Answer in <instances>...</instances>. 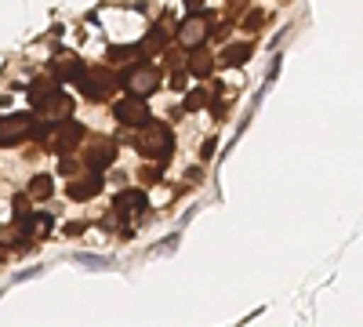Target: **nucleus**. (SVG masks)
<instances>
[{
    "mask_svg": "<svg viewBox=\"0 0 363 327\" xmlns=\"http://www.w3.org/2000/svg\"><path fill=\"white\" fill-rule=\"evenodd\" d=\"M120 84H124V92L131 99H145V95H153L157 87H160V70L149 66V62H138V66L120 73Z\"/></svg>",
    "mask_w": 363,
    "mask_h": 327,
    "instance_id": "obj_1",
    "label": "nucleus"
},
{
    "mask_svg": "<svg viewBox=\"0 0 363 327\" xmlns=\"http://www.w3.org/2000/svg\"><path fill=\"white\" fill-rule=\"evenodd\" d=\"M142 128H145V131H142L138 142H135L138 153H142V157H153V160H164V157L171 153V145H174V135H171L164 124H149V121H145Z\"/></svg>",
    "mask_w": 363,
    "mask_h": 327,
    "instance_id": "obj_2",
    "label": "nucleus"
},
{
    "mask_svg": "<svg viewBox=\"0 0 363 327\" xmlns=\"http://www.w3.org/2000/svg\"><path fill=\"white\" fill-rule=\"evenodd\" d=\"M77 87L87 95V99H106L109 92H113V73L109 70H102V66H95V70H77Z\"/></svg>",
    "mask_w": 363,
    "mask_h": 327,
    "instance_id": "obj_3",
    "label": "nucleus"
},
{
    "mask_svg": "<svg viewBox=\"0 0 363 327\" xmlns=\"http://www.w3.org/2000/svg\"><path fill=\"white\" fill-rule=\"evenodd\" d=\"M37 131L33 116L29 113H11V116H0V145H18L22 138H29Z\"/></svg>",
    "mask_w": 363,
    "mask_h": 327,
    "instance_id": "obj_4",
    "label": "nucleus"
},
{
    "mask_svg": "<svg viewBox=\"0 0 363 327\" xmlns=\"http://www.w3.org/2000/svg\"><path fill=\"white\" fill-rule=\"evenodd\" d=\"M116 121L124 124V128H142L149 121V106L142 99H124V102H116Z\"/></svg>",
    "mask_w": 363,
    "mask_h": 327,
    "instance_id": "obj_5",
    "label": "nucleus"
},
{
    "mask_svg": "<svg viewBox=\"0 0 363 327\" xmlns=\"http://www.w3.org/2000/svg\"><path fill=\"white\" fill-rule=\"evenodd\" d=\"M203 40H207V18L203 15H189L178 26V44L182 48H200Z\"/></svg>",
    "mask_w": 363,
    "mask_h": 327,
    "instance_id": "obj_6",
    "label": "nucleus"
},
{
    "mask_svg": "<svg viewBox=\"0 0 363 327\" xmlns=\"http://www.w3.org/2000/svg\"><path fill=\"white\" fill-rule=\"evenodd\" d=\"M40 116H44V121H69V116H73V102L66 99V95H51V99H44L40 106Z\"/></svg>",
    "mask_w": 363,
    "mask_h": 327,
    "instance_id": "obj_7",
    "label": "nucleus"
},
{
    "mask_svg": "<svg viewBox=\"0 0 363 327\" xmlns=\"http://www.w3.org/2000/svg\"><path fill=\"white\" fill-rule=\"evenodd\" d=\"M80 142H84V128L77 121H66L62 128H58V135H55V150L58 153H69L73 145H80Z\"/></svg>",
    "mask_w": 363,
    "mask_h": 327,
    "instance_id": "obj_8",
    "label": "nucleus"
},
{
    "mask_svg": "<svg viewBox=\"0 0 363 327\" xmlns=\"http://www.w3.org/2000/svg\"><path fill=\"white\" fill-rule=\"evenodd\" d=\"M138 207H145V193H138V189H131V193H124L116 204H113V218H124V215H135Z\"/></svg>",
    "mask_w": 363,
    "mask_h": 327,
    "instance_id": "obj_9",
    "label": "nucleus"
},
{
    "mask_svg": "<svg viewBox=\"0 0 363 327\" xmlns=\"http://www.w3.org/2000/svg\"><path fill=\"white\" fill-rule=\"evenodd\" d=\"M189 73L193 77H211V66H215V58H211L207 48H189Z\"/></svg>",
    "mask_w": 363,
    "mask_h": 327,
    "instance_id": "obj_10",
    "label": "nucleus"
},
{
    "mask_svg": "<svg viewBox=\"0 0 363 327\" xmlns=\"http://www.w3.org/2000/svg\"><path fill=\"white\" fill-rule=\"evenodd\" d=\"M99 189H102V178H99V171H91V178H80V182L69 186V196L73 200H87V196H95Z\"/></svg>",
    "mask_w": 363,
    "mask_h": 327,
    "instance_id": "obj_11",
    "label": "nucleus"
},
{
    "mask_svg": "<svg viewBox=\"0 0 363 327\" xmlns=\"http://www.w3.org/2000/svg\"><path fill=\"white\" fill-rule=\"evenodd\" d=\"M113 157H116V145H113V142H99L95 150H91L87 164H91V171H102V167H106Z\"/></svg>",
    "mask_w": 363,
    "mask_h": 327,
    "instance_id": "obj_12",
    "label": "nucleus"
},
{
    "mask_svg": "<svg viewBox=\"0 0 363 327\" xmlns=\"http://www.w3.org/2000/svg\"><path fill=\"white\" fill-rule=\"evenodd\" d=\"M18 229L22 236H40L51 229V215H29V218H18Z\"/></svg>",
    "mask_w": 363,
    "mask_h": 327,
    "instance_id": "obj_13",
    "label": "nucleus"
},
{
    "mask_svg": "<svg viewBox=\"0 0 363 327\" xmlns=\"http://www.w3.org/2000/svg\"><path fill=\"white\" fill-rule=\"evenodd\" d=\"M164 44H167V29L164 26H153V33H149V40H142V55L149 51V55H157V51H164Z\"/></svg>",
    "mask_w": 363,
    "mask_h": 327,
    "instance_id": "obj_14",
    "label": "nucleus"
},
{
    "mask_svg": "<svg viewBox=\"0 0 363 327\" xmlns=\"http://www.w3.org/2000/svg\"><path fill=\"white\" fill-rule=\"evenodd\" d=\"M58 92V87H55V80H37L33 87H29V99H33V106H40L44 99H51Z\"/></svg>",
    "mask_w": 363,
    "mask_h": 327,
    "instance_id": "obj_15",
    "label": "nucleus"
},
{
    "mask_svg": "<svg viewBox=\"0 0 363 327\" xmlns=\"http://www.w3.org/2000/svg\"><path fill=\"white\" fill-rule=\"evenodd\" d=\"M51 186H55V182H51L48 174H37L33 182H29V196H33V200H48V196H51Z\"/></svg>",
    "mask_w": 363,
    "mask_h": 327,
    "instance_id": "obj_16",
    "label": "nucleus"
},
{
    "mask_svg": "<svg viewBox=\"0 0 363 327\" xmlns=\"http://www.w3.org/2000/svg\"><path fill=\"white\" fill-rule=\"evenodd\" d=\"M225 62L229 66H240V62H247V58H251V44H240V48H225Z\"/></svg>",
    "mask_w": 363,
    "mask_h": 327,
    "instance_id": "obj_17",
    "label": "nucleus"
},
{
    "mask_svg": "<svg viewBox=\"0 0 363 327\" xmlns=\"http://www.w3.org/2000/svg\"><path fill=\"white\" fill-rule=\"evenodd\" d=\"M138 55V48H113L109 51V58H116V62H128V58H135Z\"/></svg>",
    "mask_w": 363,
    "mask_h": 327,
    "instance_id": "obj_18",
    "label": "nucleus"
},
{
    "mask_svg": "<svg viewBox=\"0 0 363 327\" xmlns=\"http://www.w3.org/2000/svg\"><path fill=\"white\" fill-rule=\"evenodd\" d=\"M203 102H207V95H203V92H193V95L186 99V109H200Z\"/></svg>",
    "mask_w": 363,
    "mask_h": 327,
    "instance_id": "obj_19",
    "label": "nucleus"
},
{
    "mask_svg": "<svg viewBox=\"0 0 363 327\" xmlns=\"http://www.w3.org/2000/svg\"><path fill=\"white\" fill-rule=\"evenodd\" d=\"M186 4H189V11H196V8H200V0H186Z\"/></svg>",
    "mask_w": 363,
    "mask_h": 327,
    "instance_id": "obj_20",
    "label": "nucleus"
}]
</instances>
